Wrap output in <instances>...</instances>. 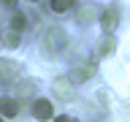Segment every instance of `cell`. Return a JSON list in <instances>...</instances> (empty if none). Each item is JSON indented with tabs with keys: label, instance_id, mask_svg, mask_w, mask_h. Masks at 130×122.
<instances>
[{
	"label": "cell",
	"instance_id": "obj_4",
	"mask_svg": "<svg viewBox=\"0 0 130 122\" xmlns=\"http://www.w3.org/2000/svg\"><path fill=\"white\" fill-rule=\"evenodd\" d=\"M117 24H119V11L111 6L108 11H103V14H100V27H103L106 35H111V33L117 30Z\"/></svg>",
	"mask_w": 130,
	"mask_h": 122
},
{
	"label": "cell",
	"instance_id": "obj_16",
	"mask_svg": "<svg viewBox=\"0 0 130 122\" xmlns=\"http://www.w3.org/2000/svg\"><path fill=\"white\" fill-rule=\"evenodd\" d=\"M30 3H38V0H30Z\"/></svg>",
	"mask_w": 130,
	"mask_h": 122
},
{
	"label": "cell",
	"instance_id": "obj_10",
	"mask_svg": "<svg viewBox=\"0 0 130 122\" xmlns=\"http://www.w3.org/2000/svg\"><path fill=\"white\" fill-rule=\"evenodd\" d=\"M16 89H19V95H22V98H30L32 92H35V84H32L30 79H24V81H19V87H16Z\"/></svg>",
	"mask_w": 130,
	"mask_h": 122
},
{
	"label": "cell",
	"instance_id": "obj_8",
	"mask_svg": "<svg viewBox=\"0 0 130 122\" xmlns=\"http://www.w3.org/2000/svg\"><path fill=\"white\" fill-rule=\"evenodd\" d=\"M11 30H14V33H22V30H27V16H24L22 11H16V14L11 16Z\"/></svg>",
	"mask_w": 130,
	"mask_h": 122
},
{
	"label": "cell",
	"instance_id": "obj_2",
	"mask_svg": "<svg viewBox=\"0 0 130 122\" xmlns=\"http://www.w3.org/2000/svg\"><path fill=\"white\" fill-rule=\"evenodd\" d=\"M95 63L89 60V63H79V65H73L71 68V73H68V81L71 84H81V81H87L89 76H95Z\"/></svg>",
	"mask_w": 130,
	"mask_h": 122
},
{
	"label": "cell",
	"instance_id": "obj_1",
	"mask_svg": "<svg viewBox=\"0 0 130 122\" xmlns=\"http://www.w3.org/2000/svg\"><path fill=\"white\" fill-rule=\"evenodd\" d=\"M43 43H46L49 52H62V49L68 46V35H65V30H60V27H49V30L43 33Z\"/></svg>",
	"mask_w": 130,
	"mask_h": 122
},
{
	"label": "cell",
	"instance_id": "obj_15",
	"mask_svg": "<svg viewBox=\"0 0 130 122\" xmlns=\"http://www.w3.org/2000/svg\"><path fill=\"white\" fill-rule=\"evenodd\" d=\"M68 122H79V119H73V117H68Z\"/></svg>",
	"mask_w": 130,
	"mask_h": 122
},
{
	"label": "cell",
	"instance_id": "obj_3",
	"mask_svg": "<svg viewBox=\"0 0 130 122\" xmlns=\"http://www.w3.org/2000/svg\"><path fill=\"white\" fill-rule=\"evenodd\" d=\"M32 117L38 122H49L54 117V106L49 103L46 98H35V100H32Z\"/></svg>",
	"mask_w": 130,
	"mask_h": 122
},
{
	"label": "cell",
	"instance_id": "obj_11",
	"mask_svg": "<svg viewBox=\"0 0 130 122\" xmlns=\"http://www.w3.org/2000/svg\"><path fill=\"white\" fill-rule=\"evenodd\" d=\"M95 16H98V11H95L92 6H89V8H84V11H79V24H89Z\"/></svg>",
	"mask_w": 130,
	"mask_h": 122
},
{
	"label": "cell",
	"instance_id": "obj_13",
	"mask_svg": "<svg viewBox=\"0 0 130 122\" xmlns=\"http://www.w3.org/2000/svg\"><path fill=\"white\" fill-rule=\"evenodd\" d=\"M3 41H6V46H8V49H16V46H19V33H14V30H11Z\"/></svg>",
	"mask_w": 130,
	"mask_h": 122
},
{
	"label": "cell",
	"instance_id": "obj_9",
	"mask_svg": "<svg viewBox=\"0 0 130 122\" xmlns=\"http://www.w3.org/2000/svg\"><path fill=\"white\" fill-rule=\"evenodd\" d=\"M73 3H76V0H52V11H54V14H65V11L73 8Z\"/></svg>",
	"mask_w": 130,
	"mask_h": 122
},
{
	"label": "cell",
	"instance_id": "obj_5",
	"mask_svg": "<svg viewBox=\"0 0 130 122\" xmlns=\"http://www.w3.org/2000/svg\"><path fill=\"white\" fill-rule=\"evenodd\" d=\"M16 111H19V100L16 98H0V117H16Z\"/></svg>",
	"mask_w": 130,
	"mask_h": 122
},
{
	"label": "cell",
	"instance_id": "obj_17",
	"mask_svg": "<svg viewBox=\"0 0 130 122\" xmlns=\"http://www.w3.org/2000/svg\"><path fill=\"white\" fill-rule=\"evenodd\" d=\"M0 122H3V117H0Z\"/></svg>",
	"mask_w": 130,
	"mask_h": 122
},
{
	"label": "cell",
	"instance_id": "obj_6",
	"mask_svg": "<svg viewBox=\"0 0 130 122\" xmlns=\"http://www.w3.org/2000/svg\"><path fill=\"white\" fill-rule=\"evenodd\" d=\"M54 92L62 98V100H68V98H73V84L68 79H54Z\"/></svg>",
	"mask_w": 130,
	"mask_h": 122
},
{
	"label": "cell",
	"instance_id": "obj_7",
	"mask_svg": "<svg viewBox=\"0 0 130 122\" xmlns=\"http://www.w3.org/2000/svg\"><path fill=\"white\" fill-rule=\"evenodd\" d=\"M114 52H117V38H114V35H106V38L100 41V46H98V54L100 57H111Z\"/></svg>",
	"mask_w": 130,
	"mask_h": 122
},
{
	"label": "cell",
	"instance_id": "obj_12",
	"mask_svg": "<svg viewBox=\"0 0 130 122\" xmlns=\"http://www.w3.org/2000/svg\"><path fill=\"white\" fill-rule=\"evenodd\" d=\"M0 71L6 79H14L16 76V63H6V60H0Z\"/></svg>",
	"mask_w": 130,
	"mask_h": 122
},
{
	"label": "cell",
	"instance_id": "obj_14",
	"mask_svg": "<svg viewBox=\"0 0 130 122\" xmlns=\"http://www.w3.org/2000/svg\"><path fill=\"white\" fill-rule=\"evenodd\" d=\"M54 122H68V117H65V114L62 117H54Z\"/></svg>",
	"mask_w": 130,
	"mask_h": 122
}]
</instances>
